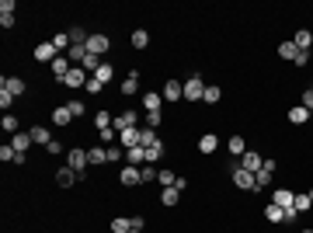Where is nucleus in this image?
Masks as SVG:
<instances>
[{"instance_id": "473e14b6", "label": "nucleus", "mask_w": 313, "mask_h": 233, "mask_svg": "<svg viewBox=\"0 0 313 233\" xmlns=\"http://www.w3.org/2000/svg\"><path fill=\"white\" fill-rule=\"evenodd\" d=\"M53 45H56L59 53H63V56H66V49H70V45H73V42H70V32H59V35H53Z\"/></svg>"}, {"instance_id": "e433bc0d", "label": "nucleus", "mask_w": 313, "mask_h": 233, "mask_svg": "<svg viewBox=\"0 0 313 233\" xmlns=\"http://www.w3.org/2000/svg\"><path fill=\"white\" fill-rule=\"evenodd\" d=\"M94 77H98L101 84H108V80L115 77V66H112V63H101V66H98V73H94Z\"/></svg>"}, {"instance_id": "423d86ee", "label": "nucleus", "mask_w": 313, "mask_h": 233, "mask_svg": "<svg viewBox=\"0 0 313 233\" xmlns=\"http://www.w3.org/2000/svg\"><path fill=\"white\" fill-rule=\"evenodd\" d=\"M87 164H91V160H87V150H70V153H66V167H73L80 177L87 171Z\"/></svg>"}, {"instance_id": "ea45409f", "label": "nucleus", "mask_w": 313, "mask_h": 233, "mask_svg": "<svg viewBox=\"0 0 313 233\" xmlns=\"http://www.w3.org/2000/svg\"><path fill=\"white\" fill-rule=\"evenodd\" d=\"M219 97H223V91H219L216 84H209V87H205V94H202V101H205V105H216Z\"/></svg>"}, {"instance_id": "4c0bfd02", "label": "nucleus", "mask_w": 313, "mask_h": 233, "mask_svg": "<svg viewBox=\"0 0 313 233\" xmlns=\"http://www.w3.org/2000/svg\"><path fill=\"white\" fill-rule=\"evenodd\" d=\"M177 198H181L177 188H164V192H160V202H164V205H177Z\"/></svg>"}, {"instance_id": "2eb2a0df", "label": "nucleus", "mask_w": 313, "mask_h": 233, "mask_svg": "<svg viewBox=\"0 0 313 233\" xmlns=\"http://www.w3.org/2000/svg\"><path fill=\"white\" fill-rule=\"evenodd\" d=\"M56 181H59V188H70V185H77V181H80V174L73 171V167H59Z\"/></svg>"}, {"instance_id": "49530a36", "label": "nucleus", "mask_w": 313, "mask_h": 233, "mask_svg": "<svg viewBox=\"0 0 313 233\" xmlns=\"http://www.w3.org/2000/svg\"><path fill=\"white\" fill-rule=\"evenodd\" d=\"M139 171H143V185H146V181H156V174H160V171H156L153 164H143Z\"/></svg>"}, {"instance_id": "aec40b11", "label": "nucleus", "mask_w": 313, "mask_h": 233, "mask_svg": "<svg viewBox=\"0 0 313 233\" xmlns=\"http://www.w3.org/2000/svg\"><path fill=\"white\" fill-rule=\"evenodd\" d=\"M118 146H125V150L139 146V129H125V133H118Z\"/></svg>"}, {"instance_id": "b1692460", "label": "nucleus", "mask_w": 313, "mask_h": 233, "mask_svg": "<svg viewBox=\"0 0 313 233\" xmlns=\"http://www.w3.org/2000/svg\"><path fill=\"white\" fill-rule=\"evenodd\" d=\"M70 108H66V105H59V108H53V125H59V129H63V125H70Z\"/></svg>"}, {"instance_id": "4468645a", "label": "nucleus", "mask_w": 313, "mask_h": 233, "mask_svg": "<svg viewBox=\"0 0 313 233\" xmlns=\"http://www.w3.org/2000/svg\"><path fill=\"white\" fill-rule=\"evenodd\" d=\"M0 24L14 28V0H0Z\"/></svg>"}, {"instance_id": "603ef678", "label": "nucleus", "mask_w": 313, "mask_h": 233, "mask_svg": "<svg viewBox=\"0 0 313 233\" xmlns=\"http://www.w3.org/2000/svg\"><path fill=\"white\" fill-rule=\"evenodd\" d=\"M160 122H164V115H160V112H146V125H150V129H156Z\"/></svg>"}, {"instance_id": "0eeeda50", "label": "nucleus", "mask_w": 313, "mask_h": 233, "mask_svg": "<svg viewBox=\"0 0 313 233\" xmlns=\"http://www.w3.org/2000/svg\"><path fill=\"white\" fill-rule=\"evenodd\" d=\"M87 77H91V73H87L84 66H70V73L63 77V84H66V87H87Z\"/></svg>"}, {"instance_id": "412c9836", "label": "nucleus", "mask_w": 313, "mask_h": 233, "mask_svg": "<svg viewBox=\"0 0 313 233\" xmlns=\"http://www.w3.org/2000/svg\"><path fill=\"white\" fill-rule=\"evenodd\" d=\"M87 160H91V167L108 164V146H91V150H87Z\"/></svg>"}, {"instance_id": "09e8293b", "label": "nucleus", "mask_w": 313, "mask_h": 233, "mask_svg": "<svg viewBox=\"0 0 313 233\" xmlns=\"http://www.w3.org/2000/svg\"><path fill=\"white\" fill-rule=\"evenodd\" d=\"M66 108H70V115H73V118H80V115H84V101H77V97H73V101H70Z\"/></svg>"}, {"instance_id": "bf43d9fd", "label": "nucleus", "mask_w": 313, "mask_h": 233, "mask_svg": "<svg viewBox=\"0 0 313 233\" xmlns=\"http://www.w3.org/2000/svg\"><path fill=\"white\" fill-rule=\"evenodd\" d=\"M299 233H313V230H299Z\"/></svg>"}, {"instance_id": "7ed1b4c3", "label": "nucleus", "mask_w": 313, "mask_h": 233, "mask_svg": "<svg viewBox=\"0 0 313 233\" xmlns=\"http://www.w3.org/2000/svg\"><path fill=\"white\" fill-rule=\"evenodd\" d=\"M160 97H164L167 105H177V101H185V84H177V80H167V84H164V91H160Z\"/></svg>"}, {"instance_id": "f03ea898", "label": "nucleus", "mask_w": 313, "mask_h": 233, "mask_svg": "<svg viewBox=\"0 0 313 233\" xmlns=\"http://www.w3.org/2000/svg\"><path fill=\"white\" fill-rule=\"evenodd\" d=\"M230 177H233L237 188H244V192H254V174H251V171H244L240 164H237V167H230Z\"/></svg>"}, {"instance_id": "c85d7f7f", "label": "nucleus", "mask_w": 313, "mask_h": 233, "mask_svg": "<svg viewBox=\"0 0 313 233\" xmlns=\"http://www.w3.org/2000/svg\"><path fill=\"white\" fill-rule=\"evenodd\" d=\"M164 150H167V146H164V139H156L153 146H146V164H156V160L164 157Z\"/></svg>"}, {"instance_id": "72a5a7b5", "label": "nucleus", "mask_w": 313, "mask_h": 233, "mask_svg": "<svg viewBox=\"0 0 313 233\" xmlns=\"http://www.w3.org/2000/svg\"><path fill=\"white\" fill-rule=\"evenodd\" d=\"M143 105H146V112H160L164 97H160V94H150V91H146V94H143Z\"/></svg>"}, {"instance_id": "de8ad7c7", "label": "nucleus", "mask_w": 313, "mask_h": 233, "mask_svg": "<svg viewBox=\"0 0 313 233\" xmlns=\"http://www.w3.org/2000/svg\"><path fill=\"white\" fill-rule=\"evenodd\" d=\"M11 105H14V94H7V91H0V108H4V115L11 112Z\"/></svg>"}, {"instance_id": "a19ab883", "label": "nucleus", "mask_w": 313, "mask_h": 233, "mask_svg": "<svg viewBox=\"0 0 313 233\" xmlns=\"http://www.w3.org/2000/svg\"><path fill=\"white\" fill-rule=\"evenodd\" d=\"M112 122H115V118L108 115V112H98V115H94V125H98V133H101V129H112Z\"/></svg>"}, {"instance_id": "9b49d317", "label": "nucleus", "mask_w": 313, "mask_h": 233, "mask_svg": "<svg viewBox=\"0 0 313 233\" xmlns=\"http://www.w3.org/2000/svg\"><path fill=\"white\" fill-rule=\"evenodd\" d=\"M56 56H63V53H59L53 42H39V45H35V59H39V63H53Z\"/></svg>"}, {"instance_id": "052dcab7", "label": "nucleus", "mask_w": 313, "mask_h": 233, "mask_svg": "<svg viewBox=\"0 0 313 233\" xmlns=\"http://www.w3.org/2000/svg\"><path fill=\"white\" fill-rule=\"evenodd\" d=\"M129 233H143V230H129Z\"/></svg>"}, {"instance_id": "6e6552de", "label": "nucleus", "mask_w": 313, "mask_h": 233, "mask_svg": "<svg viewBox=\"0 0 313 233\" xmlns=\"http://www.w3.org/2000/svg\"><path fill=\"white\" fill-rule=\"evenodd\" d=\"M272 174H275V160H265V167L254 174V192L268 188V185H272Z\"/></svg>"}, {"instance_id": "8fccbe9b", "label": "nucleus", "mask_w": 313, "mask_h": 233, "mask_svg": "<svg viewBox=\"0 0 313 233\" xmlns=\"http://www.w3.org/2000/svg\"><path fill=\"white\" fill-rule=\"evenodd\" d=\"M87 91H91V94H101V91H105V84H101L98 77H87Z\"/></svg>"}, {"instance_id": "5701e85b", "label": "nucleus", "mask_w": 313, "mask_h": 233, "mask_svg": "<svg viewBox=\"0 0 313 233\" xmlns=\"http://www.w3.org/2000/svg\"><path fill=\"white\" fill-rule=\"evenodd\" d=\"M278 56L285 59V63H296V56H299V49L293 45V39H285L282 45H278Z\"/></svg>"}, {"instance_id": "a878e982", "label": "nucleus", "mask_w": 313, "mask_h": 233, "mask_svg": "<svg viewBox=\"0 0 313 233\" xmlns=\"http://www.w3.org/2000/svg\"><path fill=\"white\" fill-rule=\"evenodd\" d=\"M216 146H219V136H216V133H205V136L198 139V150H202V153H216Z\"/></svg>"}, {"instance_id": "dca6fc26", "label": "nucleus", "mask_w": 313, "mask_h": 233, "mask_svg": "<svg viewBox=\"0 0 313 233\" xmlns=\"http://www.w3.org/2000/svg\"><path fill=\"white\" fill-rule=\"evenodd\" d=\"M125 164H129V167H143V164H146V146H133V150H125Z\"/></svg>"}, {"instance_id": "6ab92c4d", "label": "nucleus", "mask_w": 313, "mask_h": 233, "mask_svg": "<svg viewBox=\"0 0 313 233\" xmlns=\"http://www.w3.org/2000/svg\"><path fill=\"white\" fill-rule=\"evenodd\" d=\"M28 133H32V143H35V146H49V143H53V133H49L45 125H35V129H28Z\"/></svg>"}, {"instance_id": "f3484780", "label": "nucleus", "mask_w": 313, "mask_h": 233, "mask_svg": "<svg viewBox=\"0 0 313 233\" xmlns=\"http://www.w3.org/2000/svg\"><path fill=\"white\" fill-rule=\"evenodd\" d=\"M49 66H53V77H56L59 84H63V77L70 73V59H66V56H56L53 63H49Z\"/></svg>"}, {"instance_id": "393cba45", "label": "nucleus", "mask_w": 313, "mask_h": 233, "mask_svg": "<svg viewBox=\"0 0 313 233\" xmlns=\"http://www.w3.org/2000/svg\"><path fill=\"white\" fill-rule=\"evenodd\" d=\"M11 146H14L18 153H28V146H35V143H32V133H18V136L11 139Z\"/></svg>"}, {"instance_id": "c9c22d12", "label": "nucleus", "mask_w": 313, "mask_h": 233, "mask_svg": "<svg viewBox=\"0 0 313 233\" xmlns=\"http://www.w3.org/2000/svg\"><path fill=\"white\" fill-rule=\"evenodd\" d=\"M150 45V35H146V28H136L133 32V49H146Z\"/></svg>"}, {"instance_id": "f704fd0d", "label": "nucleus", "mask_w": 313, "mask_h": 233, "mask_svg": "<svg viewBox=\"0 0 313 233\" xmlns=\"http://www.w3.org/2000/svg\"><path fill=\"white\" fill-rule=\"evenodd\" d=\"M129 230H133V219H125V216L112 219V233H129Z\"/></svg>"}, {"instance_id": "79ce46f5", "label": "nucleus", "mask_w": 313, "mask_h": 233, "mask_svg": "<svg viewBox=\"0 0 313 233\" xmlns=\"http://www.w3.org/2000/svg\"><path fill=\"white\" fill-rule=\"evenodd\" d=\"M118 160H125V146H108V164H118Z\"/></svg>"}, {"instance_id": "3c124183", "label": "nucleus", "mask_w": 313, "mask_h": 233, "mask_svg": "<svg viewBox=\"0 0 313 233\" xmlns=\"http://www.w3.org/2000/svg\"><path fill=\"white\" fill-rule=\"evenodd\" d=\"M91 35L84 32V28H70V42H87Z\"/></svg>"}, {"instance_id": "4d7b16f0", "label": "nucleus", "mask_w": 313, "mask_h": 233, "mask_svg": "<svg viewBox=\"0 0 313 233\" xmlns=\"http://www.w3.org/2000/svg\"><path fill=\"white\" fill-rule=\"evenodd\" d=\"M296 219H299V213H296L293 205H289V209H285V223H296Z\"/></svg>"}, {"instance_id": "6e6d98bb", "label": "nucleus", "mask_w": 313, "mask_h": 233, "mask_svg": "<svg viewBox=\"0 0 313 233\" xmlns=\"http://www.w3.org/2000/svg\"><path fill=\"white\" fill-rule=\"evenodd\" d=\"M115 136H118V133H115V125H112V129H101V139H105V143H112Z\"/></svg>"}, {"instance_id": "39448f33", "label": "nucleus", "mask_w": 313, "mask_h": 233, "mask_svg": "<svg viewBox=\"0 0 313 233\" xmlns=\"http://www.w3.org/2000/svg\"><path fill=\"white\" fill-rule=\"evenodd\" d=\"M112 125H115V133H125V129H139V115L133 112V108H125V112H122V115H118Z\"/></svg>"}, {"instance_id": "c03bdc74", "label": "nucleus", "mask_w": 313, "mask_h": 233, "mask_svg": "<svg viewBox=\"0 0 313 233\" xmlns=\"http://www.w3.org/2000/svg\"><path fill=\"white\" fill-rule=\"evenodd\" d=\"M80 66H84V70H87V73L94 77V73H98V66H101V56H87L84 63H80Z\"/></svg>"}, {"instance_id": "cd10ccee", "label": "nucleus", "mask_w": 313, "mask_h": 233, "mask_svg": "<svg viewBox=\"0 0 313 233\" xmlns=\"http://www.w3.org/2000/svg\"><path fill=\"white\" fill-rule=\"evenodd\" d=\"M289 122H293V125H303V122H310V112H306L303 105H296V108H289Z\"/></svg>"}, {"instance_id": "58836bf2", "label": "nucleus", "mask_w": 313, "mask_h": 233, "mask_svg": "<svg viewBox=\"0 0 313 233\" xmlns=\"http://www.w3.org/2000/svg\"><path fill=\"white\" fill-rule=\"evenodd\" d=\"M293 209H296V213H310V209H313V202H310V195H296V202H293Z\"/></svg>"}, {"instance_id": "13d9d810", "label": "nucleus", "mask_w": 313, "mask_h": 233, "mask_svg": "<svg viewBox=\"0 0 313 233\" xmlns=\"http://www.w3.org/2000/svg\"><path fill=\"white\" fill-rule=\"evenodd\" d=\"M306 195H310V202H313V188H310V192H306Z\"/></svg>"}, {"instance_id": "20e7f679", "label": "nucleus", "mask_w": 313, "mask_h": 233, "mask_svg": "<svg viewBox=\"0 0 313 233\" xmlns=\"http://www.w3.org/2000/svg\"><path fill=\"white\" fill-rule=\"evenodd\" d=\"M108 49H112V39H108V35H101V32L87 39V53H91V56H105Z\"/></svg>"}, {"instance_id": "864d4df0", "label": "nucleus", "mask_w": 313, "mask_h": 233, "mask_svg": "<svg viewBox=\"0 0 313 233\" xmlns=\"http://www.w3.org/2000/svg\"><path fill=\"white\" fill-rule=\"evenodd\" d=\"M303 108H306V112H313V87H306V91H303Z\"/></svg>"}, {"instance_id": "f8f14e48", "label": "nucleus", "mask_w": 313, "mask_h": 233, "mask_svg": "<svg viewBox=\"0 0 313 233\" xmlns=\"http://www.w3.org/2000/svg\"><path fill=\"white\" fill-rule=\"evenodd\" d=\"M240 167H244V171H251V174H257V171L265 167V160H261V153H254V150H247V153L240 157Z\"/></svg>"}, {"instance_id": "ddd939ff", "label": "nucleus", "mask_w": 313, "mask_h": 233, "mask_svg": "<svg viewBox=\"0 0 313 233\" xmlns=\"http://www.w3.org/2000/svg\"><path fill=\"white\" fill-rule=\"evenodd\" d=\"M293 45L299 49V53H310V45H313V32H310V28H299V32L293 35Z\"/></svg>"}, {"instance_id": "37998d69", "label": "nucleus", "mask_w": 313, "mask_h": 233, "mask_svg": "<svg viewBox=\"0 0 313 233\" xmlns=\"http://www.w3.org/2000/svg\"><path fill=\"white\" fill-rule=\"evenodd\" d=\"M0 160H4V164H14V160H18V150L4 143V146H0Z\"/></svg>"}, {"instance_id": "a211bd4d", "label": "nucleus", "mask_w": 313, "mask_h": 233, "mask_svg": "<svg viewBox=\"0 0 313 233\" xmlns=\"http://www.w3.org/2000/svg\"><path fill=\"white\" fill-rule=\"evenodd\" d=\"M122 94H139V70H129V77L122 80Z\"/></svg>"}, {"instance_id": "c756f323", "label": "nucleus", "mask_w": 313, "mask_h": 233, "mask_svg": "<svg viewBox=\"0 0 313 233\" xmlns=\"http://www.w3.org/2000/svg\"><path fill=\"white\" fill-rule=\"evenodd\" d=\"M0 125H4V133H11V136H18V133H21V122H18L14 115H11V112L0 118Z\"/></svg>"}, {"instance_id": "680f3d73", "label": "nucleus", "mask_w": 313, "mask_h": 233, "mask_svg": "<svg viewBox=\"0 0 313 233\" xmlns=\"http://www.w3.org/2000/svg\"><path fill=\"white\" fill-rule=\"evenodd\" d=\"M310 115H313V112H310Z\"/></svg>"}, {"instance_id": "a18cd8bd", "label": "nucleus", "mask_w": 313, "mask_h": 233, "mask_svg": "<svg viewBox=\"0 0 313 233\" xmlns=\"http://www.w3.org/2000/svg\"><path fill=\"white\" fill-rule=\"evenodd\" d=\"M156 181H160V185H164V188H174V181H177V174H174V171H160V174H156Z\"/></svg>"}, {"instance_id": "9d476101", "label": "nucleus", "mask_w": 313, "mask_h": 233, "mask_svg": "<svg viewBox=\"0 0 313 233\" xmlns=\"http://www.w3.org/2000/svg\"><path fill=\"white\" fill-rule=\"evenodd\" d=\"M0 91H7V94L21 97V94H24V91H28V84H24V80H21V77H4V80H0Z\"/></svg>"}, {"instance_id": "bb28decb", "label": "nucleus", "mask_w": 313, "mask_h": 233, "mask_svg": "<svg viewBox=\"0 0 313 233\" xmlns=\"http://www.w3.org/2000/svg\"><path fill=\"white\" fill-rule=\"evenodd\" d=\"M265 219H268V223H285V209H282V205H265Z\"/></svg>"}, {"instance_id": "2f4dec72", "label": "nucleus", "mask_w": 313, "mask_h": 233, "mask_svg": "<svg viewBox=\"0 0 313 233\" xmlns=\"http://www.w3.org/2000/svg\"><path fill=\"white\" fill-rule=\"evenodd\" d=\"M247 153V143H244V136H230V157H244Z\"/></svg>"}, {"instance_id": "4be33fe9", "label": "nucleus", "mask_w": 313, "mask_h": 233, "mask_svg": "<svg viewBox=\"0 0 313 233\" xmlns=\"http://www.w3.org/2000/svg\"><path fill=\"white\" fill-rule=\"evenodd\" d=\"M272 202H275V205H282V209H289V205L296 202V195L289 192V188H278V192L272 195Z\"/></svg>"}, {"instance_id": "7c9ffc66", "label": "nucleus", "mask_w": 313, "mask_h": 233, "mask_svg": "<svg viewBox=\"0 0 313 233\" xmlns=\"http://www.w3.org/2000/svg\"><path fill=\"white\" fill-rule=\"evenodd\" d=\"M156 129H150V125H143V129H139V146H153L156 143Z\"/></svg>"}, {"instance_id": "f257e3e1", "label": "nucleus", "mask_w": 313, "mask_h": 233, "mask_svg": "<svg viewBox=\"0 0 313 233\" xmlns=\"http://www.w3.org/2000/svg\"><path fill=\"white\" fill-rule=\"evenodd\" d=\"M205 87H209V84H202V77H198V73H192V77L185 80V101H202Z\"/></svg>"}, {"instance_id": "1a4fd4ad", "label": "nucleus", "mask_w": 313, "mask_h": 233, "mask_svg": "<svg viewBox=\"0 0 313 233\" xmlns=\"http://www.w3.org/2000/svg\"><path fill=\"white\" fill-rule=\"evenodd\" d=\"M118 181H122L125 188H133V185H143V171H139V167H129V164H125V167L118 171Z\"/></svg>"}, {"instance_id": "5fc2aeb1", "label": "nucleus", "mask_w": 313, "mask_h": 233, "mask_svg": "<svg viewBox=\"0 0 313 233\" xmlns=\"http://www.w3.org/2000/svg\"><path fill=\"white\" fill-rule=\"evenodd\" d=\"M45 153H63V143H59V139H53V143L45 146Z\"/></svg>"}]
</instances>
